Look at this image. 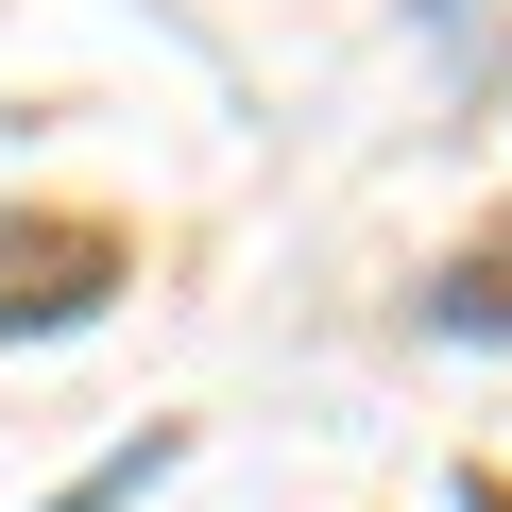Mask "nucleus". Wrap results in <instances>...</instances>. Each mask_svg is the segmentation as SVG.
<instances>
[{"label": "nucleus", "instance_id": "f257e3e1", "mask_svg": "<svg viewBox=\"0 0 512 512\" xmlns=\"http://www.w3.org/2000/svg\"><path fill=\"white\" fill-rule=\"evenodd\" d=\"M103 291H120V256L86 222H18V239H0V325H86Z\"/></svg>", "mask_w": 512, "mask_h": 512}, {"label": "nucleus", "instance_id": "f03ea898", "mask_svg": "<svg viewBox=\"0 0 512 512\" xmlns=\"http://www.w3.org/2000/svg\"><path fill=\"white\" fill-rule=\"evenodd\" d=\"M444 325L461 342H512V239H478V274H444Z\"/></svg>", "mask_w": 512, "mask_h": 512}]
</instances>
